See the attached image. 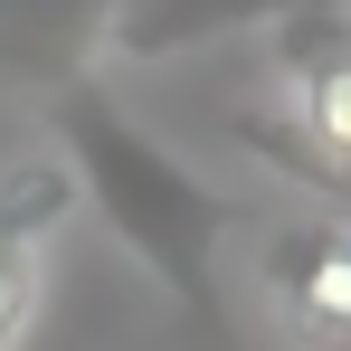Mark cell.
I'll use <instances>...</instances> for the list:
<instances>
[{"label":"cell","mask_w":351,"mask_h":351,"mask_svg":"<svg viewBox=\"0 0 351 351\" xmlns=\"http://www.w3.org/2000/svg\"><path fill=\"white\" fill-rule=\"evenodd\" d=\"M266 304L285 342H351V219H294L266 237Z\"/></svg>","instance_id":"2"},{"label":"cell","mask_w":351,"mask_h":351,"mask_svg":"<svg viewBox=\"0 0 351 351\" xmlns=\"http://www.w3.org/2000/svg\"><path fill=\"white\" fill-rule=\"evenodd\" d=\"M76 209V171L66 162H29V171L0 180V351L29 332L38 313V276H48V228Z\"/></svg>","instance_id":"3"},{"label":"cell","mask_w":351,"mask_h":351,"mask_svg":"<svg viewBox=\"0 0 351 351\" xmlns=\"http://www.w3.org/2000/svg\"><path fill=\"white\" fill-rule=\"evenodd\" d=\"M58 143H66V171H76V199H95L114 237L162 276V285L190 304V323H219V228H228V199L209 180H190L133 123L86 86V76H58Z\"/></svg>","instance_id":"1"},{"label":"cell","mask_w":351,"mask_h":351,"mask_svg":"<svg viewBox=\"0 0 351 351\" xmlns=\"http://www.w3.org/2000/svg\"><path fill=\"white\" fill-rule=\"evenodd\" d=\"M313 38H304V58H294V133H304V152L313 162H332V171H351V19L332 10H313L304 19Z\"/></svg>","instance_id":"4"}]
</instances>
